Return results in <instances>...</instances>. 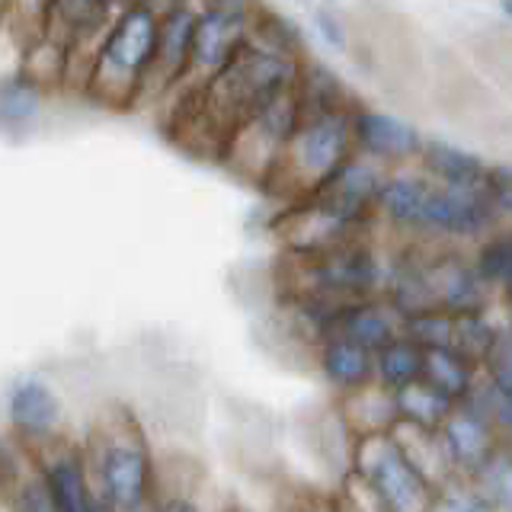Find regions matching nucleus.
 Returning a JSON list of instances; mask_svg holds the SVG:
<instances>
[{"instance_id": "obj_24", "label": "nucleus", "mask_w": 512, "mask_h": 512, "mask_svg": "<svg viewBox=\"0 0 512 512\" xmlns=\"http://www.w3.org/2000/svg\"><path fill=\"white\" fill-rule=\"evenodd\" d=\"M394 404H397V420H407V423L426 426V429H439L448 410L455 407V400H448L442 391L432 388L426 378H416L394 391Z\"/></svg>"}, {"instance_id": "obj_2", "label": "nucleus", "mask_w": 512, "mask_h": 512, "mask_svg": "<svg viewBox=\"0 0 512 512\" xmlns=\"http://www.w3.org/2000/svg\"><path fill=\"white\" fill-rule=\"evenodd\" d=\"M157 39V7L125 0L90 52L84 93L109 109H135Z\"/></svg>"}, {"instance_id": "obj_28", "label": "nucleus", "mask_w": 512, "mask_h": 512, "mask_svg": "<svg viewBox=\"0 0 512 512\" xmlns=\"http://www.w3.org/2000/svg\"><path fill=\"white\" fill-rule=\"evenodd\" d=\"M503 324H493L487 311H468V314H452V333H448V349H455L461 359L480 368L487 349L493 346L496 333Z\"/></svg>"}, {"instance_id": "obj_31", "label": "nucleus", "mask_w": 512, "mask_h": 512, "mask_svg": "<svg viewBox=\"0 0 512 512\" xmlns=\"http://www.w3.org/2000/svg\"><path fill=\"white\" fill-rule=\"evenodd\" d=\"M429 512H496V509L477 493V487L442 484L436 490V496H432Z\"/></svg>"}, {"instance_id": "obj_33", "label": "nucleus", "mask_w": 512, "mask_h": 512, "mask_svg": "<svg viewBox=\"0 0 512 512\" xmlns=\"http://www.w3.org/2000/svg\"><path fill=\"white\" fill-rule=\"evenodd\" d=\"M314 29L320 32L330 48L336 52H346V39H349V13L333 7V4H320L314 7Z\"/></svg>"}, {"instance_id": "obj_36", "label": "nucleus", "mask_w": 512, "mask_h": 512, "mask_svg": "<svg viewBox=\"0 0 512 512\" xmlns=\"http://www.w3.org/2000/svg\"><path fill=\"white\" fill-rule=\"evenodd\" d=\"M160 512H196V506H192L189 500H170Z\"/></svg>"}, {"instance_id": "obj_7", "label": "nucleus", "mask_w": 512, "mask_h": 512, "mask_svg": "<svg viewBox=\"0 0 512 512\" xmlns=\"http://www.w3.org/2000/svg\"><path fill=\"white\" fill-rule=\"evenodd\" d=\"M352 471L372 487L384 512H429L432 496H436V490L404 458V452L391 439V432L359 436L356 455H352Z\"/></svg>"}, {"instance_id": "obj_26", "label": "nucleus", "mask_w": 512, "mask_h": 512, "mask_svg": "<svg viewBox=\"0 0 512 512\" xmlns=\"http://www.w3.org/2000/svg\"><path fill=\"white\" fill-rule=\"evenodd\" d=\"M423 356L426 349L410 343L407 336H394L391 343H384L375 352V381L388 391L404 388V384L423 378Z\"/></svg>"}, {"instance_id": "obj_37", "label": "nucleus", "mask_w": 512, "mask_h": 512, "mask_svg": "<svg viewBox=\"0 0 512 512\" xmlns=\"http://www.w3.org/2000/svg\"><path fill=\"white\" fill-rule=\"evenodd\" d=\"M4 10H7V0H0V20H4Z\"/></svg>"}, {"instance_id": "obj_11", "label": "nucleus", "mask_w": 512, "mask_h": 512, "mask_svg": "<svg viewBox=\"0 0 512 512\" xmlns=\"http://www.w3.org/2000/svg\"><path fill=\"white\" fill-rule=\"evenodd\" d=\"M349 125H352V148H356V154L375 160V164L388 170L407 167L420 154L423 144L420 128L410 119L397 116V112L356 103Z\"/></svg>"}, {"instance_id": "obj_6", "label": "nucleus", "mask_w": 512, "mask_h": 512, "mask_svg": "<svg viewBox=\"0 0 512 512\" xmlns=\"http://www.w3.org/2000/svg\"><path fill=\"white\" fill-rule=\"evenodd\" d=\"M298 125V106L292 90H285L279 96L266 100L260 109H253L250 116L234 128V135L228 138L224 148L221 167H228L234 176L247 180L250 186L263 189L269 180V173L276 170L279 157L285 151V141L292 138Z\"/></svg>"}, {"instance_id": "obj_19", "label": "nucleus", "mask_w": 512, "mask_h": 512, "mask_svg": "<svg viewBox=\"0 0 512 512\" xmlns=\"http://www.w3.org/2000/svg\"><path fill=\"white\" fill-rule=\"evenodd\" d=\"M461 48H464L461 58L468 61L480 77H487L500 93L509 90V80H512V32H509L506 20L474 26L468 36H464Z\"/></svg>"}, {"instance_id": "obj_18", "label": "nucleus", "mask_w": 512, "mask_h": 512, "mask_svg": "<svg viewBox=\"0 0 512 512\" xmlns=\"http://www.w3.org/2000/svg\"><path fill=\"white\" fill-rule=\"evenodd\" d=\"M7 416H10V426L20 432L23 439L45 442V439H52V432L58 429L61 404L45 381L23 378V381H16L10 391Z\"/></svg>"}, {"instance_id": "obj_25", "label": "nucleus", "mask_w": 512, "mask_h": 512, "mask_svg": "<svg viewBox=\"0 0 512 512\" xmlns=\"http://www.w3.org/2000/svg\"><path fill=\"white\" fill-rule=\"evenodd\" d=\"M423 378L432 384L436 391H442L448 400H458L471 391V384L477 378V365L468 359H461L455 349L439 346V349H426L423 356Z\"/></svg>"}, {"instance_id": "obj_9", "label": "nucleus", "mask_w": 512, "mask_h": 512, "mask_svg": "<svg viewBox=\"0 0 512 512\" xmlns=\"http://www.w3.org/2000/svg\"><path fill=\"white\" fill-rule=\"evenodd\" d=\"M384 176H388V167H381L362 154H349L343 164L311 192L308 202L320 205L324 212L343 218L349 224L378 228L375 224V202H378Z\"/></svg>"}, {"instance_id": "obj_21", "label": "nucleus", "mask_w": 512, "mask_h": 512, "mask_svg": "<svg viewBox=\"0 0 512 512\" xmlns=\"http://www.w3.org/2000/svg\"><path fill=\"white\" fill-rule=\"evenodd\" d=\"M317 365L324 378L340 391H352L359 384L375 378V352L346 340L340 333H330L317 346Z\"/></svg>"}, {"instance_id": "obj_13", "label": "nucleus", "mask_w": 512, "mask_h": 512, "mask_svg": "<svg viewBox=\"0 0 512 512\" xmlns=\"http://www.w3.org/2000/svg\"><path fill=\"white\" fill-rule=\"evenodd\" d=\"M439 442L445 448V458L452 464V471H464V474H474L480 464H484L496 448V432L484 416L474 413L468 404H458L448 410V416L439 423Z\"/></svg>"}, {"instance_id": "obj_35", "label": "nucleus", "mask_w": 512, "mask_h": 512, "mask_svg": "<svg viewBox=\"0 0 512 512\" xmlns=\"http://www.w3.org/2000/svg\"><path fill=\"white\" fill-rule=\"evenodd\" d=\"M196 7H212V10H250L253 0H196Z\"/></svg>"}, {"instance_id": "obj_16", "label": "nucleus", "mask_w": 512, "mask_h": 512, "mask_svg": "<svg viewBox=\"0 0 512 512\" xmlns=\"http://www.w3.org/2000/svg\"><path fill=\"white\" fill-rule=\"evenodd\" d=\"M292 96L298 106V119L304 116H324V112H352L356 109V96L346 87V80L336 74L330 64L304 55L298 61Z\"/></svg>"}, {"instance_id": "obj_3", "label": "nucleus", "mask_w": 512, "mask_h": 512, "mask_svg": "<svg viewBox=\"0 0 512 512\" xmlns=\"http://www.w3.org/2000/svg\"><path fill=\"white\" fill-rule=\"evenodd\" d=\"M349 116L352 112H324V116L298 119L276 170L269 173L260 192L282 205L308 199L349 154H356Z\"/></svg>"}, {"instance_id": "obj_29", "label": "nucleus", "mask_w": 512, "mask_h": 512, "mask_svg": "<svg viewBox=\"0 0 512 512\" xmlns=\"http://www.w3.org/2000/svg\"><path fill=\"white\" fill-rule=\"evenodd\" d=\"M474 477H477V493L484 496L496 512H509V506H512V468H509V455L503 452V448H496V452L474 471Z\"/></svg>"}, {"instance_id": "obj_12", "label": "nucleus", "mask_w": 512, "mask_h": 512, "mask_svg": "<svg viewBox=\"0 0 512 512\" xmlns=\"http://www.w3.org/2000/svg\"><path fill=\"white\" fill-rule=\"evenodd\" d=\"M432 298L436 308L445 314H468V311H490L493 292L480 282L471 260L455 244H436L429 263Z\"/></svg>"}, {"instance_id": "obj_1", "label": "nucleus", "mask_w": 512, "mask_h": 512, "mask_svg": "<svg viewBox=\"0 0 512 512\" xmlns=\"http://www.w3.org/2000/svg\"><path fill=\"white\" fill-rule=\"evenodd\" d=\"M356 68L372 77L375 84L400 106H416L426 100V71L429 48L420 32L400 13L372 4L349 13L346 52Z\"/></svg>"}, {"instance_id": "obj_20", "label": "nucleus", "mask_w": 512, "mask_h": 512, "mask_svg": "<svg viewBox=\"0 0 512 512\" xmlns=\"http://www.w3.org/2000/svg\"><path fill=\"white\" fill-rule=\"evenodd\" d=\"M343 413L340 420L349 429L352 439L359 436H372V432H391L397 423V404H394V391H388L384 384L375 378L359 384V388L343 391Z\"/></svg>"}, {"instance_id": "obj_5", "label": "nucleus", "mask_w": 512, "mask_h": 512, "mask_svg": "<svg viewBox=\"0 0 512 512\" xmlns=\"http://www.w3.org/2000/svg\"><path fill=\"white\" fill-rule=\"evenodd\" d=\"M100 493L116 512H138L151 493V452L132 416L119 413L93 436Z\"/></svg>"}, {"instance_id": "obj_23", "label": "nucleus", "mask_w": 512, "mask_h": 512, "mask_svg": "<svg viewBox=\"0 0 512 512\" xmlns=\"http://www.w3.org/2000/svg\"><path fill=\"white\" fill-rule=\"evenodd\" d=\"M45 106V90H39L20 71L0 80V132L26 135L39 122Z\"/></svg>"}, {"instance_id": "obj_10", "label": "nucleus", "mask_w": 512, "mask_h": 512, "mask_svg": "<svg viewBox=\"0 0 512 512\" xmlns=\"http://www.w3.org/2000/svg\"><path fill=\"white\" fill-rule=\"evenodd\" d=\"M247 42V10H196V26H192L189 64L176 87H202L208 84L224 64H228L240 45Z\"/></svg>"}, {"instance_id": "obj_38", "label": "nucleus", "mask_w": 512, "mask_h": 512, "mask_svg": "<svg viewBox=\"0 0 512 512\" xmlns=\"http://www.w3.org/2000/svg\"><path fill=\"white\" fill-rule=\"evenodd\" d=\"M372 4H378V0H372Z\"/></svg>"}, {"instance_id": "obj_32", "label": "nucleus", "mask_w": 512, "mask_h": 512, "mask_svg": "<svg viewBox=\"0 0 512 512\" xmlns=\"http://www.w3.org/2000/svg\"><path fill=\"white\" fill-rule=\"evenodd\" d=\"M480 368H484V378L493 381L496 388L512 391V340H509L506 327H500V333H496V340L487 349V356H484V362H480Z\"/></svg>"}, {"instance_id": "obj_30", "label": "nucleus", "mask_w": 512, "mask_h": 512, "mask_svg": "<svg viewBox=\"0 0 512 512\" xmlns=\"http://www.w3.org/2000/svg\"><path fill=\"white\" fill-rule=\"evenodd\" d=\"M448 333H452V314H445L439 308H426L400 317V336H407L420 349L448 346Z\"/></svg>"}, {"instance_id": "obj_27", "label": "nucleus", "mask_w": 512, "mask_h": 512, "mask_svg": "<svg viewBox=\"0 0 512 512\" xmlns=\"http://www.w3.org/2000/svg\"><path fill=\"white\" fill-rule=\"evenodd\" d=\"M474 244L477 247L468 260L480 276V282H484L490 292H503L512 279V237L506 231V224L484 234L480 240H474Z\"/></svg>"}, {"instance_id": "obj_8", "label": "nucleus", "mask_w": 512, "mask_h": 512, "mask_svg": "<svg viewBox=\"0 0 512 512\" xmlns=\"http://www.w3.org/2000/svg\"><path fill=\"white\" fill-rule=\"evenodd\" d=\"M196 0H170L167 7L157 10V39L154 55L144 74V84L138 93V106H157L164 96L180 84L189 64L192 26H196Z\"/></svg>"}, {"instance_id": "obj_17", "label": "nucleus", "mask_w": 512, "mask_h": 512, "mask_svg": "<svg viewBox=\"0 0 512 512\" xmlns=\"http://www.w3.org/2000/svg\"><path fill=\"white\" fill-rule=\"evenodd\" d=\"M330 333H340L346 340L365 346L368 352H378L384 343H391L394 336H400V314L391 308L384 295L359 298V301L343 304V308L336 311Z\"/></svg>"}, {"instance_id": "obj_34", "label": "nucleus", "mask_w": 512, "mask_h": 512, "mask_svg": "<svg viewBox=\"0 0 512 512\" xmlns=\"http://www.w3.org/2000/svg\"><path fill=\"white\" fill-rule=\"evenodd\" d=\"M16 512H58L39 474L29 477L26 484H20V490H16Z\"/></svg>"}, {"instance_id": "obj_14", "label": "nucleus", "mask_w": 512, "mask_h": 512, "mask_svg": "<svg viewBox=\"0 0 512 512\" xmlns=\"http://www.w3.org/2000/svg\"><path fill=\"white\" fill-rule=\"evenodd\" d=\"M52 439H45L48 448L39 461V477L52 503L58 506V512H100L90 490L84 458L71 445H52Z\"/></svg>"}, {"instance_id": "obj_4", "label": "nucleus", "mask_w": 512, "mask_h": 512, "mask_svg": "<svg viewBox=\"0 0 512 512\" xmlns=\"http://www.w3.org/2000/svg\"><path fill=\"white\" fill-rule=\"evenodd\" d=\"M426 100L442 119H448L455 128H464L468 135L493 138L506 132L503 93L452 48H429Z\"/></svg>"}, {"instance_id": "obj_15", "label": "nucleus", "mask_w": 512, "mask_h": 512, "mask_svg": "<svg viewBox=\"0 0 512 512\" xmlns=\"http://www.w3.org/2000/svg\"><path fill=\"white\" fill-rule=\"evenodd\" d=\"M416 170L426 173L432 183L448 189H477L484 183V173L490 160H484L477 151L464 144L445 141V138H423L420 154H416Z\"/></svg>"}, {"instance_id": "obj_22", "label": "nucleus", "mask_w": 512, "mask_h": 512, "mask_svg": "<svg viewBox=\"0 0 512 512\" xmlns=\"http://www.w3.org/2000/svg\"><path fill=\"white\" fill-rule=\"evenodd\" d=\"M247 39L269 48V52L288 55V58L308 55L301 26L288 13H282L276 7H266L263 0H253V7L247 10Z\"/></svg>"}]
</instances>
